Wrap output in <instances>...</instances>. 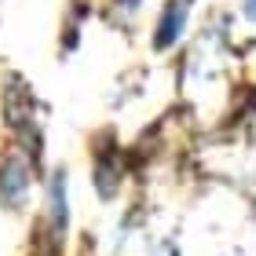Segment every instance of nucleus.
<instances>
[{
    "label": "nucleus",
    "mask_w": 256,
    "mask_h": 256,
    "mask_svg": "<svg viewBox=\"0 0 256 256\" xmlns=\"http://www.w3.org/2000/svg\"><path fill=\"white\" fill-rule=\"evenodd\" d=\"M30 187V172L22 161H8V165H0V198L11 205H18L22 202V194H26Z\"/></svg>",
    "instance_id": "nucleus-1"
},
{
    "label": "nucleus",
    "mask_w": 256,
    "mask_h": 256,
    "mask_svg": "<svg viewBox=\"0 0 256 256\" xmlns=\"http://www.w3.org/2000/svg\"><path fill=\"white\" fill-rule=\"evenodd\" d=\"M187 11H190V0H172L168 4L165 18H161V26H158V48H168V44L180 37L183 22H187Z\"/></svg>",
    "instance_id": "nucleus-2"
},
{
    "label": "nucleus",
    "mask_w": 256,
    "mask_h": 256,
    "mask_svg": "<svg viewBox=\"0 0 256 256\" xmlns=\"http://www.w3.org/2000/svg\"><path fill=\"white\" fill-rule=\"evenodd\" d=\"M246 15H249V18L256 22V0H246Z\"/></svg>",
    "instance_id": "nucleus-3"
}]
</instances>
